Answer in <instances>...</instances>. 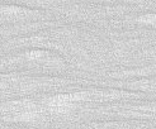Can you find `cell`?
<instances>
[{"label":"cell","mask_w":156,"mask_h":129,"mask_svg":"<svg viewBox=\"0 0 156 129\" xmlns=\"http://www.w3.org/2000/svg\"><path fill=\"white\" fill-rule=\"evenodd\" d=\"M137 20L140 23H142V24L156 27V14H145V15H141V17H138Z\"/></svg>","instance_id":"3957f363"},{"label":"cell","mask_w":156,"mask_h":129,"mask_svg":"<svg viewBox=\"0 0 156 129\" xmlns=\"http://www.w3.org/2000/svg\"><path fill=\"white\" fill-rule=\"evenodd\" d=\"M76 103L73 100L71 94H60L46 99L43 103L44 111H48L55 115H64L75 109Z\"/></svg>","instance_id":"7a4b0ae2"},{"label":"cell","mask_w":156,"mask_h":129,"mask_svg":"<svg viewBox=\"0 0 156 129\" xmlns=\"http://www.w3.org/2000/svg\"><path fill=\"white\" fill-rule=\"evenodd\" d=\"M43 56H46L44 51H30L27 53V57L30 59H37V58H41Z\"/></svg>","instance_id":"277c9868"},{"label":"cell","mask_w":156,"mask_h":129,"mask_svg":"<svg viewBox=\"0 0 156 129\" xmlns=\"http://www.w3.org/2000/svg\"><path fill=\"white\" fill-rule=\"evenodd\" d=\"M0 115L9 121H37L44 118V109L32 100L22 99L0 105Z\"/></svg>","instance_id":"6da1fadb"}]
</instances>
